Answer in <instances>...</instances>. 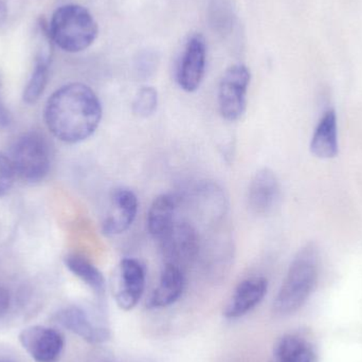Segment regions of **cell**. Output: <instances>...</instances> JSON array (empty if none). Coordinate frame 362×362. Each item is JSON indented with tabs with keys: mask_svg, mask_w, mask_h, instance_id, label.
Instances as JSON below:
<instances>
[{
	"mask_svg": "<svg viewBox=\"0 0 362 362\" xmlns=\"http://www.w3.org/2000/svg\"><path fill=\"white\" fill-rule=\"evenodd\" d=\"M47 127L66 144H78L95 134L102 119V105L95 91L82 83L57 89L47 102Z\"/></svg>",
	"mask_w": 362,
	"mask_h": 362,
	"instance_id": "1",
	"label": "cell"
},
{
	"mask_svg": "<svg viewBox=\"0 0 362 362\" xmlns=\"http://www.w3.org/2000/svg\"><path fill=\"white\" fill-rule=\"evenodd\" d=\"M318 276V247L310 243L300 249L293 257L274 299V314L287 316L298 312L312 295Z\"/></svg>",
	"mask_w": 362,
	"mask_h": 362,
	"instance_id": "2",
	"label": "cell"
},
{
	"mask_svg": "<svg viewBox=\"0 0 362 362\" xmlns=\"http://www.w3.org/2000/svg\"><path fill=\"white\" fill-rule=\"evenodd\" d=\"M51 40L66 52L86 50L98 36V23L91 13L78 4H66L53 13L48 27Z\"/></svg>",
	"mask_w": 362,
	"mask_h": 362,
	"instance_id": "3",
	"label": "cell"
},
{
	"mask_svg": "<svg viewBox=\"0 0 362 362\" xmlns=\"http://www.w3.org/2000/svg\"><path fill=\"white\" fill-rule=\"evenodd\" d=\"M10 159L21 180L27 182L42 181L50 170L48 141L38 133L23 134L13 144Z\"/></svg>",
	"mask_w": 362,
	"mask_h": 362,
	"instance_id": "4",
	"label": "cell"
},
{
	"mask_svg": "<svg viewBox=\"0 0 362 362\" xmlns=\"http://www.w3.org/2000/svg\"><path fill=\"white\" fill-rule=\"evenodd\" d=\"M250 80V70L244 64H235L226 70L218 86L219 112L226 120L233 122L242 118Z\"/></svg>",
	"mask_w": 362,
	"mask_h": 362,
	"instance_id": "5",
	"label": "cell"
},
{
	"mask_svg": "<svg viewBox=\"0 0 362 362\" xmlns=\"http://www.w3.org/2000/svg\"><path fill=\"white\" fill-rule=\"evenodd\" d=\"M206 64V38L200 33L192 34L185 42L176 69V81L182 90L194 93L199 88Z\"/></svg>",
	"mask_w": 362,
	"mask_h": 362,
	"instance_id": "6",
	"label": "cell"
},
{
	"mask_svg": "<svg viewBox=\"0 0 362 362\" xmlns=\"http://www.w3.org/2000/svg\"><path fill=\"white\" fill-rule=\"evenodd\" d=\"M165 264L183 268L195 261L199 252V235L189 223H178L160 240Z\"/></svg>",
	"mask_w": 362,
	"mask_h": 362,
	"instance_id": "7",
	"label": "cell"
},
{
	"mask_svg": "<svg viewBox=\"0 0 362 362\" xmlns=\"http://www.w3.org/2000/svg\"><path fill=\"white\" fill-rule=\"evenodd\" d=\"M23 350L36 362H57L63 354L65 340L57 329L44 325L25 327L18 336Z\"/></svg>",
	"mask_w": 362,
	"mask_h": 362,
	"instance_id": "8",
	"label": "cell"
},
{
	"mask_svg": "<svg viewBox=\"0 0 362 362\" xmlns=\"http://www.w3.org/2000/svg\"><path fill=\"white\" fill-rule=\"evenodd\" d=\"M137 195L127 187H118L110 195V211L102 223V232L107 236L120 235L131 228L137 216Z\"/></svg>",
	"mask_w": 362,
	"mask_h": 362,
	"instance_id": "9",
	"label": "cell"
},
{
	"mask_svg": "<svg viewBox=\"0 0 362 362\" xmlns=\"http://www.w3.org/2000/svg\"><path fill=\"white\" fill-rule=\"evenodd\" d=\"M146 272L141 262L127 257L119 265L116 302L121 310H133L139 303L146 288Z\"/></svg>",
	"mask_w": 362,
	"mask_h": 362,
	"instance_id": "10",
	"label": "cell"
},
{
	"mask_svg": "<svg viewBox=\"0 0 362 362\" xmlns=\"http://www.w3.org/2000/svg\"><path fill=\"white\" fill-rule=\"evenodd\" d=\"M53 322L90 344H102L110 339V331L95 325L86 312L78 306H68L55 313Z\"/></svg>",
	"mask_w": 362,
	"mask_h": 362,
	"instance_id": "11",
	"label": "cell"
},
{
	"mask_svg": "<svg viewBox=\"0 0 362 362\" xmlns=\"http://www.w3.org/2000/svg\"><path fill=\"white\" fill-rule=\"evenodd\" d=\"M267 291L268 281L264 276H252L242 281L226 306V318H242L263 301Z\"/></svg>",
	"mask_w": 362,
	"mask_h": 362,
	"instance_id": "12",
	"label": "cell"
},
{
	"mask_svg": "<svg viewBox=\"0 0 362 362\" xmlns=\"http://www.w3.org/2000/svg\"><path fill=\"white\" fill-rule=\"evenodd\" d=\"M280 198V183L274 171L267 168L259 170L251 180L248 189V204L257 215L272 212Z\"/></svg>",
	"mask_w": 362,
	"mask_h": 362,
	"instance_id": "13",
	"label": "cell"
},
{
	"mask_svg": "<svg viewBox=\"0 0 362 362\" xmlns=\"http://www.w3.org/2000/svg\"><path fill=\"white\" fill-rule=\"evenodd\" d=\"M185 287V276L183 270L173 264H165L158 286L153 291L146 306L151 310H155L173 305L182 296Z\"/></svg>",
	"mask_w": 362,
	"mask_h": 362,
	"instance_id": "14",
	"label": "cell"
},
{
	"mask_svg": "<svg viewBox=\"0 0 362 362\" xmlns=\"http://www.w3.org/2000/svg\"><path fill=\"white\" fill-rule=\"evenodd\" d=\"M177 198L172 194H161L153 200L146 217L150 235L154 240H163L175 225Z\"/></svg>",
	"mask_w": 362,
	"mask_h": 362,
	"instance_id": "15",
	"label": "cell"
},
{
	"mask_svg": "<svg viewBox=\"0 0 362 362\" xmlns=\"http://www.w3.org/2000/svg\"><path fill=\"white\" fill-rule=\"evenodd\" d=\"M310 152L317 158H335L339 152L337 115L332 108L323 114L313 134Z\"/></svg>",
	"mask_w": 362,
	"mask_h": 362,
	"instance_id": "16",
	"label": "cell"
},
{
	"mask_svg": "<svg viewBox=\"0 0 362 362\" xmlns=\"http://www.w3.org/2000/svg\"><path fill=\"white\" fill-rule=\"evenodd\" d=\"M66 267L84 282L95 296L103 298L106 293V282L103 274L90 259L81 255H69L65 257Z\"/></svg>",
	"mask_w": 362,
	"mask_h": 362,
	"instance_id": "17",
	"label": "cell"
},
{
	"mask_svg": "<svg viewBox=\"0 0 362 362\" xmlns=\"http://www.w3.org/2000/svg\"><path fill=\"white\" fill-rule=\"evenodd\" d=\"M272 362H317V354L303 338L286 335L274 346Z\"/></svg>",
	"mask_w": 362,
	"mask_h": 362,
	"instance_id": "18",
	"label": "cell"
},
{
	"mask_svg": "<svg viewBox=\"0 0 362 362\" xmlns=\"http://www.w3.org/2000/svg\"><path fill=\"white\" fill-rule=\"evenodd\" d=\"M50 40L51 37L44 42V45H42V49L38 52L37 59H36L33 74L25 87L23 99L27 103H34L37 101L38 98L44 93L45 87L48 82L49 66H50L51 59L50 44H49Z\"/></svg>",
	"mask_w": 362,
	"mask_h": 362,
	"instance_id": "19",
	"label": "cell"
},
{
	"mask_svg": "<svg viewBox=\"0 0 362 362\" xmlns=\"http://www.w3.org/2000/svg\"><path fill=\"white\" fill-rule=\"evenodd\" d=\"M208 19L213 31L219 35L231 34L236 23L235 6L232 0H210Z\"/></svg>",
	"mask_w": 362,
	"mask_h": 362,
	"instance_id": "20",
	"label": "cell"
},
{
	"mask_svg": "<svg viewBox=\"0 0 362 362\" xmlns=\"http://www.w3.org/2000/svg\"><path fill=\"white\" fill-rule=\"evenodd\" d=\"M158 106V93L152 86H144L138 90L133 102L134 114L141 118L153 116Z\"/></svg>",
	"mask_w": 362,
	"mask_h": 362,
	"instance_id": "21",
	"label": "cell"
},
{
	"mask_svg": "<svg viewBox=\"0 0 362 362\" xmlns=\"http://www.w3.org/2000/svg\"><path fill=\"white\" fill-rule=\"evenodd\" d=\"M15 173L14 168L11 163L10 157L0 153V196L8 193L14 182Z\"/></svg>",
	"mask_w": 362,
	"mask_h": 362,
	"instance_id": "22",
	"label": "cell"
},
{
	"mask_svg": "<svg viewBox=\"0 0 362 362\" xmlns=\"http://www.w3.org/2000/svg\"><path fill=\"white\" fill-rule=\"evenodd\" d=\"M156 57L153 53L144 52L140 55L139 59H138V69H139L140 74H144V76L150 74L155 69L156 66Z\"/></svg>",
	"mask_w": 362,
	"mask_h": 362,
	"instance_id": "23",
	"label": "cell"
},
{
	"mask_svg": "<svg viewBox=\"0 0 362 362\" xmlns=\"http://www.w3.org/2000/svg\"><path fill=\"white\" fill-rule=\"evenodd\" d=\"M11 305V295L6 287L0 285V318L8 313Z\"/></svg>",
	"mask_w": 362,
	"mask_h": 362,
	"instance_id": "24",
	"label": "cell"
},
{
	"mask_svg": "<svg viewBox=\"0 0 362 362\" xmlns=\"http://www.w3.org/2000/svg\"><path fill=\"white\" fill-rule=\"evenodd\" d=\"M6 4L2 0H0V25L6 21Z\"/></svg>",
	"mask_w": 362,
	"mask_h": 362,
	"instance_id": "25",
	"label": "cell"
},
{
	"mask_svg": "<svg viewBox=\"0 0 362 362\" xmlns=\"http://www.w3.org/2000/svg\"><path fill=\"white\" fill-rule=\"evenodd\" d=\"M0 362H12V361H0Z\"/></svg>",
	"mask_w": 362,
	"mask_h": 362,
	"instance_id": "26",
	"label": "cell"
},
{
	"mask_svg": "<svg viewBox=\"0 0 362 362\" xmlns=\"http://www.w3.org/2000/svg\"></svg>",
	"mask_w": 362,
	"mask_h": 362,
	"instance_id": "27",
	"label": "cell"
}]
</instances>
